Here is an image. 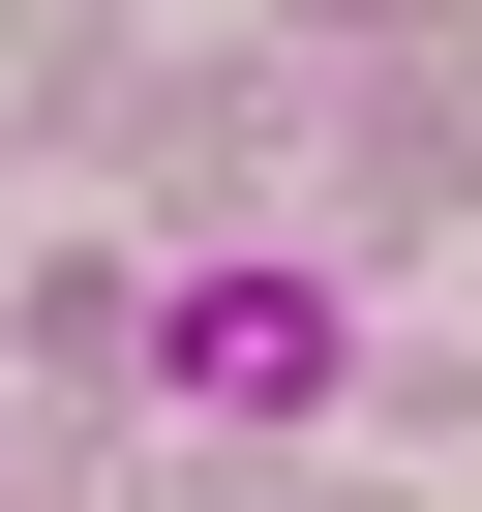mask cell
<instances>
[{
    "label": "cell",
    "instance_id": "1",
    "mask_svg": "<svg viewBox=\"0 0 482 512\" xmlns=\"http://www.w3.org/2000/svg\"><path fill=\"white\" fill-rule=\"evenodd\" d=\"M181 422H332V362H362V302L332 272H151V332H121Z\"/></svg>",
    "mask_w": 482,
    "mask_h": 512
}]
</instances>
